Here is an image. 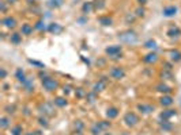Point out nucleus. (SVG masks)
Wrapping results in <instances>:
<instances>
[{"label": "nucleus", "instance_id": "0eeeda50", "mask_svg": "<svg viewBox=\"0 0 181 135\" xmlns=\"http://www.w3.org/2000/svg\"><path fill=\"white\" fill-rule=\"evenodd\" d=\"M48 30L51 31L52 34H55V35H59L63 33V27L60 26L59 23H52L49 24V27H48Z\"/></svg>", "mask_w": 181, "mask_h": 135}, {"label": "nucleus", "instance_id": "b1692460", "mask_svg": "<svg viewBox=\"0 0 181 135\" xmlns=\"http://www.w3.org/2000/svg\"><path fill=\"white\" fill-rule=\"evenodd\" d=\"M93 8H94V4L93 3H85L83 4V12H85V14H90L91 11H93Z\"/></svg>", "mask_w": 181, "mask_h": 135}, {"label": "nucleus", "instance_id": "a18cd8bd", "mask_svg": "<svg viewBox=\"0 0 181 135\" xmlns=\"http://www.w3.org/2000/svg\"><path fill=\"white\" fill-rule=\"evenodd\" d=\"M138 1H139L140 4H146V3H147V0H138Z\"/></svg>", "mask_w": 181, "mask_h": 135}, {"label": "nucleus", "instance_id": "7c9ffc66", "mask_svg": "<svg viewBox=\"0 0 181 135\" xmlns=\"http://www.w3.org/2000/svg\"><path fill=\"white\" fill-rule=\"evenodd\" d=\"M22 132V126H15L12 128V135H20Z\"/></svg>", "mask_w": 181, "mask_h": 135}, {"label": "nucleus", "instance_id": "c85d7f7f", "mask_svg": "<svg viewBox=\"0 0 181 135\" xmlns=\"http://www.w3.org/2000/svg\"><path fill=\"white\" fill-rule=\"evenodd\" d=\"M63 3V0H49V6L51 7H60Z\"/></svg>", "mask_w": 181, "mask_h": 135}, {"label": "nucleus", "instance_id": "bb28decb", "mask_svg": "<svg viewBox=\"0 0 181 135\" xmlns=\"http://www.w3.org/2000/svg\"><path fill=\"white\" fill-rule=\"evenodd\" d=\"M144 46L147 47V49H157V42L153 41V39H150V41H147V42L144 43Z\"/></svg>", "mask_w": 181, "mask_h": 135}, {"label": "nucleus", "instance_id": "473e14b6", "mask_svg": "<svg viewBox=\"0 0 181 135\" xmlns=\"http://www.w3.org/2000/svg\"><path fill=\"white\" fill-rule=\"evenodd\" d=\"M144 8L143 7H139L136 8V11H135V14H136V16H144Z\"/></svg>", "mask_w": 181, "mask_h": 135}, {"label": "nucleus", "instance_id": "6ab92c4d", "mask_svg": "<svg viewBox=\"0 0 181 135\" xmlns=\"http://www.w3.org/2000/svg\"><path fill=\"white\" fill-rule=\"evenodd\" d=\"M138 109H140V111H142V112H144V114H150V112H153L154 107H153V105L139 104V105H138Z\"/></svg>", "mask_w": 181, "mask_h": 135}, {"label": "nucleus", "instance_id": "393cba45", "mask_svg": "<svg viewBox=\"0 0 181 135\" xmlns=\"http://www.w3.org/2000/svg\"><path fill=\"white\" fill-rule=\"evenodd\" d=\"M20 41H22V37H20V34H18V33H14V34L11 35V42L12 43L18 45V43H20Z\"/></svg>", "mask_w": 181, "mask_h": 135}, {"label": "nucleus", "instance_id": "cd10ccee", "mask_svg": "<svg viewBox=\"0 0 181 135\" xmlns=\"http://www.w3.org/2000/svg\"><path fill=\"white\" fill-rule=\"evenodd\" d=\"M93 4H94V8H97V10H101V8L105 7V4H104V0H95Z\"/></svg>", "mask_w": 181, "mask_h": 135}, {"label": "nucleus", "instance_id": "49530a36", "mask_svg": "<svg viewBox=\"0 0 181 135\" xmlns=\"http://www.w3.org/2000/svg\"><path fill=\"white\" fill-rule=\"evenodd\" d=\"M15 1H18V0H8V3L11 4V3H15Z\"/></svg>", "mask_w": 181, "mask_h": 135}, {"label": "nucleus", "instance_id": "9d476101", "mask_svg": "<svg viewBox=\"0 0 181 135\" xmlns=\"http://www.w3.org/2000/svg\"><path fill=\"white\" fill-rule=\"evenodd\" d=\"M143 61H144L146 64H154V62H157L158 61L157 53H153V51H151V53H149L144 58H143Z\"/></svg>", "mask_w": 181, "mask_h": 135}, {"label": "nucleus", "instance_id": "79ce46f5", "mask_svg": "<svg viewBox=\"0 0 181 135\" xmlns=\"http://www.w3.org/2000/svg\"><path fill=\"white\" fill-rule=\"evenodd\" d=\"M75 127H78L79 130H80V128L83 127V124H82V122H80V120H78V122H76V123H75Z\"/></svg>", "mask_w": 181, "mask_h": 135}, {"label": "nucleus", "instance_id": "dca6fc26", "mask_svg": "<svg viewBox=\"0 0 181 135\" xmlns=\"http://www.w3.org/2000/svg\"><path fill=\"white\" fill-rule=\"evenodd\" d=\"M98 22L102 24V26H112V23H113L112 18H109V16H101L98 19Z\"/></svg>", "mask_w": 181, "mask_h": 135}, {"label": "nucleus", "instance_id": "f257e3e1", "mask_svg": "<svg viewBox=\"0 0 181 135\" xmlns=\"http://www.w3.org/2000/svg\"><path fill=\"white\" fill-rule=\"evenodd\" d=\"M118 39L124 43H135L136 41H138V35H136L135 31L128 30V31L121 33V34H118Z\"/></svg>", "mask_w": 181, "mask_h": 135}, {"label": "nucleus", "instance_id": "4be33fe9", "mask_svg": "<svg viewBox=\"0 0 181 135\" xmlns=\"http://www.w3.org/2000/svg\"><path fill=\"white\" fill-rule=\"evenodd\" d=\"M33 33V27L30 26V24H23V26H22V34L23 35H29V34H32Z\"/></svg>", "mask_w": 181, "mask_h": 135}, {"label": "nucleus", "instance_id": "f3484780", "mask_svg": "<svg viewBox=\"0 0 181 135\" xmlns=\"http://www.w3.org/2000/svg\"><path fill=\"white\" fill-rule=\"evenodd\" d=\"M157 91L158 92H161V93H170V87H168L166 84H158L157 85Z\"/></svg>", "mask_w": 181, "mask_h": 135}, {"label": "nucleus", "instance_id": "6e6552de", "mask_svg": "<svg viewBox=\"0 0 181 135\" xmlns=\"http://www.w3.org/2000/svg\"><path fill=\"white\" fill-rule=\"evenodd\" d=\"M163 16H166V18H170V16H174L176 14H177V8L174 7V6H169V7H165L163 8Z\"/></svg>", "mask_w": 181, "mask_h": 135}, {"label": "nucleus", "instance_id": "f704fd0d", "mask_svg": "<svg viewBox=\"0 0 181 135\" xmlns=\"http://www.w3.org/2000/svg\"><path fill=\"white\" fill-rule=\"evenodd\" d=\"M6 76H7V72H6L4 68H1L0 69V78H6Z\"/></svg>", "mask_w": 181, "mask_h": 135}, {"label": "nucleus", "instance_id": "ddd939ff", "mask_svg": "<svg viewBox=\"0 0 181 135\" xmlns=\"http://www.w3.org/2000/svg\"><path fill=\"white\" fill-rule=\"evenodd\" d=\"M176 115V111L174 109H166V111H163L161 114V119L162 120H169L172 116Z\"/></svg>", "mask_w": 181, "mask_h": 135}, {"label": "nucleus", "instance_id": "37998d69", "mask_svg": "<svg viewBox=\"0 0 181 135\" xmlns=\"http://www.w3.org/2000/svg\"><path fill=\"white\" fill-rule=\"evenodd\" d=\"M76 95H78L79 97H82V96H83V91H82V89H80V88H79V89H76Z\"/></svg>", "mask_w": 181, "mask_h": 135}, {"label": "nucleus", "instance_id": "423d86ee", "mask_svg": "<svg viewBox=\"0 0 181 135\" xmlns=\"http://www.w3.org/2000/svg\"><path fill=\"white\" fill-rule=\"evenodd\" d=\"M1 23L4 24V27H7V28H14L16 26V20L12 16H7V18H4L1 20Z\"/></svg>", "mask_w": 181, "mask_h": 135}, {"label": "nucleus", "instance_id": "f8f14e48", "mask_svg": "<svg viewBox=\"0 0 181 135\" xmlns=\"http://www.w3.org/2000/svg\"><path fill=\"white\" fill-rule=\"evenodd\" d=\"M168 35H169L170 38H177V37H180L181 35V30L178 28V27H170L169 30H168Z\"/></svg>", "mask_w": 181, "mask_h": 135}, {"label": "nucleus", "instance_id": "72a5a7b5", "mask_svg": "<svg viewBox=\"0 0 181 135\" xmlns=\"http://www.w3.org/2000/svg\"><path fill=\"white\" fill-rule=\"evenodd\" d=\"M29 62H30V64H33V65H36V66H39V68H45V66H44V64H41V62H38V61H33V60H29Z\"/></svg>", "mask_w": 181, "mask_h": 135}, {"label": "nucleus", "instance_id": "4c0bfd02", "mask_svg": "<svg viewBox=\"0 0 181 135\" xmlns=\"http://www.w3.org/2000/svg\"><path fill=\"white\" fill-rule=\"evenodd\" d=\"M6 109H7L8 114H14V109H15V107H14V105H11V107L8 105V107H6Z\"/></svg>", "mask_w": 181, "mask_h": 135}, {"label": "nucleus", "instance_id": "de8ad7c7", "mask_svg": "<svg viewBox=\"0 0 181 135\" xmlns=\"http://www.w3.org/2000/svg\"><path fill=\"white\" fill-rule=\"evenodd\" d=\"M79 135H80V134H79Z\"/></svg>", "mask_w": 181, "mask_h": 135}, {"label": "nucleus", "instance_id": "c03bdc74", "mask_svg": "<svg viewBox=\"0 0 181 135\" xmlns=\"http://www.w3.org/2000/svg\"><path fill=\"white\" fill-rule=\"evenodd\" d=\"M27 135H39V131H34V132H30V134Z\"/></svg>", "mask_w": 181, "mask_h": 135}, {"label": "nucleus", "instance_id": "c756f323", "mask_svg": "<svg viewBox=\"0 0 181 135\" xmlns=\"http://www.w3.org/2000/svg\"><path fill=\"white\" fill-rule=\"evenodd\" d=\"M8 124H10V122H8L7 118H1V119H0V127L1 128H7Z\"/></svg>", "mask_w": 181, "mask_h": 135}, {"label": "nucleus", "instance_id": "4468645a", "mask_svg": "<svg viewBox=\"0 0 181 135\" xmlns=\"http://www.w3.org/2000/svg\"><path fill=\"white\" fill-rule=\"evenodd\" d=\"M15 77H16V80L18 81H20V82H26V74H25V72L22 69H16V72H15Z\"/></svg>", "mask_w": 181, "mask_h": 135}, {"label": "nucleus", "instance_id": "39448f33", "mask_svg": "<svg viewBox=\"0 0 181 135\" xmlns=\"http://www.w3.org/2000/svg\"><path fill=\"white\" fill-rule=\"evenodd\" d=\"M110 76H112L114 80H121V78H124V76H125V72H124L123 68L116 66V68H113V69L110 70Z\"/></svg>", "mask_w": 181, "mask_h": 135}, {"label": "nucleus", "instance_id": "1a4fd4ad", "mask_svg": "<svg viewBox=\"0 0 181 135\" xmlns=\"http://www.w3.org/2000/svg\"><path fill=\"white\" fill-rule=\"evenodd\" d=\"M105 87H106V78L105 77H102V80H99L97 84L94 85V92L97 93V92H101V91H104L105 89Z\"/></svg>", "mask_w": 181, "mask_h": 135}, {"label": "nucleus", "instance_id": "2eb2a0df", "mask_svg": "<svg viewBox=\"0 0 181 135\" xmlns=\"http://www.w3.org/2000/svg\"><path fill=\"white\" fill-rule=\"evenodd\" d=\"M169 57H170V60L173 62H178L181 60V53L178 50H172L169 53Z\"/></svg>", "mask_w": 181, "mask_h": 135}, {"label": "nucleus", "instance_id": "aec40b11", "mask_svg": "<svg viewBox=\"0 0 181 135\" xmlns=\"http://www.w3.org/2000/svg\"><path fill=\"white\" fill-rule=\"evenodd\" d=\"M161 128L163 130V131H170V130L173 128V126H172V123H170L169 120H162L161 122Z\"/></svg>", "mask_w": 181, "mask_h": 135}, {"label": "nucleus", "instance_id": "9b49d317", "mask_svg": "<svg viewBox=\"0 0 181 135\" xmlns=\"http://www.w3.org/2000/svg\"><path fill=\"white\" fill-rule=\"evenodd\" d=\"M161 105H163V107H169V105L173 104V99H172V96H169V95H163V96L161 97Z\"/></svg>", "mask_w": 181, "mask_h": 135}, {"label": "nucleus", "instance_id": "a211bd4d", "mask_svg": "<svg viewBox=\"0 0 181 135\" xmlns=\"http://www.w3.org/2000/svg\"><path fill=\"white\" fill-rule=\"evenodd\" d=\"M44 109L42 112H45V114H48V115H55V109L52 108V105L51 104H48V103H45V104L41 107Z\"/></svg>", "mask_w": 181, "mask_h": 135}, {"label": "nucleus", "instance_id": "2f4dec72", "mask_svg": "<svg viewBox=\"0 0 181 135\" xmlns=\"http://www.w3.org/2000/svg\"><path fill=\"white\" fill-rule=\"evenodd\" d=\"M91 132H93V134H94V135L99 134V132H101V126H99V124H95L94 127L91 128Z\"/></svg>", "mask_w": 181, "mask_h": 135}, {"label": "nucleus", "instance_id": "5701e85b", "mask_svg": "<svg viewBox=\"0 0 181 135\" xmlns=\"http://www.w3.org/2000/svg\"><path fill=\"white\" fill-rule=\"evenodd\" d=\"M55 104L57 105V107H65V105H67V100H65L64 97H56Z\"/></svg>", "mask_w": 181, "mask_h": 135}, {"label": "nucleus", "instance_id": "a19ab883", "mask_svg": "<svg viewBox=\"0 0 181 135\" xmlns=\"http://www.w3.org/2000/svg\"><path fill=\"white\" fill-rule=\"evenodd\" d=\"M39 124H41V126H45V127H46V126H48L46 119H42V118H41V119H39Z\"/></svg>", "mask_w": 181, "mask_h": 135}, {"label": "nucleus", "instance_id": "20e7f679", "mask_svg": "<svg viewBox=\"0 0 181 135\" xmlns=\"http://www.w3.org/2000/svg\"><path fill=\"white\" fill-rule=\"evenodd\" d=\"M124 122H125L128 126H135V124L139 122V118L135 112H127L125 116H124Z\"/></svg>", "mask_w": 181, "mask_h": 135}, {"label": "nucleus", "instance_id": "ea45409f", "mask_svg": "<svg viewBox=\"0 0 181 135\" xmlns=\"http://www.w3.org/2000/svg\"><path fill=\"white\" fill-rule=\"evenodd\" d=\"M63 91H64V93H67V95H68V93L71 92V87H70V85H67V87H64V88H63Z\"/></svg>", "mask_w": 181, "mask_h": 135}, {"label": "nucleus", "instance_id": "58836bf2", "mask_svg": "<svg viewBox=\"0 0 181 135\" xmlns=\"http://www.w3.org/2000/svg\"><path fill=\"white\" fill-rule=\"evenodd\" d=\"M99 126H101V128H106V127H109L110 124L109 123H106V122H99Z\"/></svg>", "mask_w": 181, "mask_h": 135}, {"label": "nucleus", "instance_id": "f03ea898", "mask_svg": "<svg viewBox=\"0 0 181 135\" xmlns=\"http://www.w3.org/2000/svg\"><path fill=\"white\" fill-rule=\"evenodd\" d=\"M42 87L46 91L52 92V91H56V88L59 87V82L52 77H45V78H42Z\"/></svg>", "mask_w": 181, "mask_h": 135}, {"label": "nucleus", "instance_id": "412c9836", "mask_svg": "<svg viewBox=\"0 0 181 135\" xmlns=\"http://www.w3.org/2000/svg\"><path fill=\"white\" fill-rule=\"evenodd\" d=\"M106 115H108V118H109V119H114V118H116V116L118 115V109L117 108H109V109H108V112H106Z\"/></svg>", "mask_w": 181, "mask_h": 135}, {"label": "nucleus", "instance_id": "e433bc0d", "mask_svg": "<svg viewBox=\"0 0 181 135\" xmlns=\"http://www.w3.org/2000/svg\"><path fill=\"white\" fill-rule=\"evenodd\" d=\"M0 10L3 12H6V10H7V6H6V1H1L0 3Z\"/></svg>", "mask_w": 181, "mask_h": 135}, {"label": "nucleus", "instance_id": "a878e982", "mask_svg": "<svg viewBox=\"0 0 181 135\" xmlns=\"http://www.w3.org/2000/svg\"><path fill=\"white\" fill-rule=\"evenodd\" d=\"M161 77L163 78V80H170V78H173V74H172L170 70H163L161 73Z\"/></svg>", "mask_w": 181, "mask_h": 135}, {"label": "nucleus", "instance_id": "c9c22d12", "mask_svg": "<svg viewBox=\"0 0 181 135\" xmlns=\"http://www.w3.org/2000/svg\"><path fill=\"white\" fill-rule=\"evenodd\" d=\"M36 28H37V30H42V28H44V22H42V20H39L38 23L36 24Z\"/></svg>", "mask_w": 181, "mask_h": 135}, {"label": "nucleus", "instance_id": "7ed1b4c3", "mask_svg": "<svg viewBox=\"0 0 181 135\" xmlns=\"http://www.w3.org/2000/svg\"><path fill=\"white\" fill-rule=\"evenodd\" d=\"M105 51H106V54L109 57L114 58V60H117V58L121 57V47L120 46H109Z\"/></svg>", "mask_w": 181, "mask_h": 135}]
</instances>
